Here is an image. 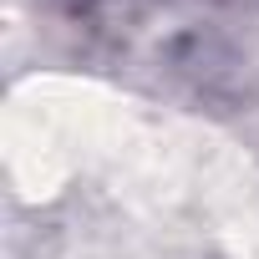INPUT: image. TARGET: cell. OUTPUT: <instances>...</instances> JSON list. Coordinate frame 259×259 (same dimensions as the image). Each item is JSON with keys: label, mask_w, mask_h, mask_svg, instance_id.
<instances>
[{"label": "cell", "mask_w": 259, "mask_h": 259, "mask_svg": "<svg viewBox=\"0 0 259 259\" xmlns=\"http://www.w3.org/2000/svg\"><path fill=\"white\" fill-rule=\"evenodd\" d=\"M61 16L117 56L219 87L249 61L239 31L259 16V0H56Z\"/></svg>", "instance_id": "cell-1"}]
</instances>
